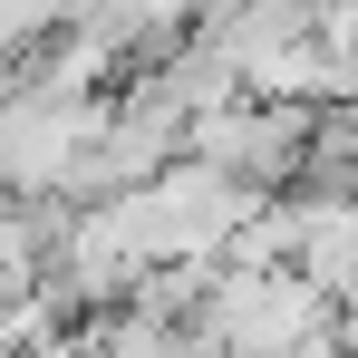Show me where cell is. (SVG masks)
Segmentation results:
<instances>
[{"label":"cell","instance_id":"obj_2","mask_svg":"<svg viewBox=\"0 0 358 358\" xmlns=\"http://www.w3.org/2000/svg\"><path fill=\"white\" fill-rule=\"evenodd\" d=\"M87 358H223V339H213L194 310H155V300H145V310H126Z\"/></svg>","mask_w":358,"mask_h":358},{"label":"cell","instance_id":"obj_1","mask_svg":"<svg viewBox=\"0 0 358 358\" xmlns=\"http://www.w3.org/2000/svg\"><path fill=\"white\" fill-rule=\"evenodd\" d=\"M310 136H320V107H291V97H252L242 87L233 107H213V117L194 126V165H213V175H233L242 194H262V203H281L300 194L310 175Z\"/></svg>","mask_w":358,"mask_h":358}]
</instances>
